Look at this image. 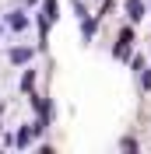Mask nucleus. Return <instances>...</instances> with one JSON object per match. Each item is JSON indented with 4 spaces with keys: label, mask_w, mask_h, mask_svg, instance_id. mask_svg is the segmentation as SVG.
<instances>
[{
    "label": "nucleus",
    "mask_w": 151,
    "mask_h": 154,
    "mask_svg": "<svg viewBox=\"0 0 151 154\" xmlns=\"http://www.w3.org/2000/svg\"><path fill=\"white\" fill-rule=\"evenodd\" d=\"M130 42H133V32L130 28H127V32H123V35H120V46H116V56H127V49H130Z\"/></svg>",
    "instance_id": "f257e3e1"
},
{
    "label": "nucleus",
    "mask_w": 151,
    "mask_h": 154,
    "mask_svg": "<svg viewBox=\"0 0 151 154\" xmlns=\"http://www.w3.org/2000/svg\"><path fill=\"white\" fill-rule=\"evenodd\" d=\"M127 11H130V18H133V21L144 18V4H141V0H130V4H127Z\"/></svg>",
    "instance_id": "f03ea898"
},
{
    "label": "nucleus",
    "mask_w": 151,
    "mask_h": 154,
    "mask_svg": "<svg viewBox=\"0 0 151 154\" xmlns=\"http://www.w3.org/2000/svg\"><path fill=\"white\" fill-rule=\"evenodd\" d=\"M28 56H32V49H11V60H14V63H25Z\"/></svg>",
    "instance_id": "7ed1b4c3"
},
{
    "label": "nucleus",
    "mask_w": 151,
    "mask_h": 154,
    "mask_svg": "<svg viewBox=\"0 0 151 154\" xmlns=\"http://www.w3.org/2000/svg\"><path fill=\"white\" fill-rule=\"evenodd\" d=\"M7 25H11V28H25L28 21H25V14H11V18H7Z\"/></svg>",
    "instance_id": "20e7f679"
},
{
    "label": "nucleus",
    "mask_w": 151,
    "mask_h": 154,
    "mask_svg": "<svg viewBox=\"0 0 151 154\" xmlns=\"http://www.w3.org/2000/svg\"><path fill=\"white\" fill-rule=\"evenodd\" d=\"M0 116H4V109H0Z\"/></svg>",
    "instance_id": "39448f33"
}]
</instances>
